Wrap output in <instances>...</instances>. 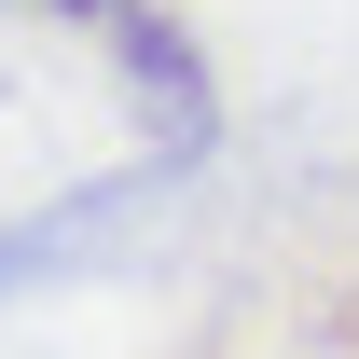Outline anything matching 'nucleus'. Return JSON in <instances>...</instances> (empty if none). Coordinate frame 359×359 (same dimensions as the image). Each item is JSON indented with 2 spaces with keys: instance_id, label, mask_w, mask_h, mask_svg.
<instances>
[{
  "instance_id": "f257e3e1",
  "label": "nucleus",
  "mask_w": 359,
  "mask_h": 359,
  "mask_svg": "<svg viewBox=\"0 0 359 359\" xmlns=\"http://www.w3.org/2000/svg\"><path fill=\"white\" fill-rule=\"evenodd\" d=\"M42 249H55V235H0V276H28V263H42Z\"/></svg>"
},
{
  "instance_id": "f03ea898",
  "label": "nucleus",
  "mask_w": 359,
  "mask_h": 359,
  "mask_svg": "<svg viewBox=\"0 0 359 359\" xmlns=\"http://www.w3.org/2000/svg\"><path fill=\"white\" fill-rule=\"evenodd\" d=\"M69 14H111V0H69Z\"/></svg>"
}]
</instances>
